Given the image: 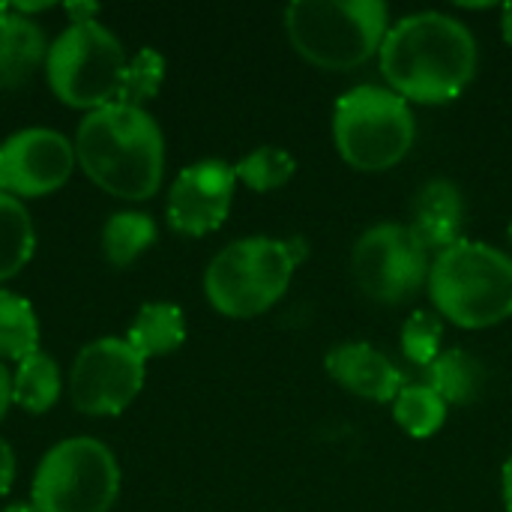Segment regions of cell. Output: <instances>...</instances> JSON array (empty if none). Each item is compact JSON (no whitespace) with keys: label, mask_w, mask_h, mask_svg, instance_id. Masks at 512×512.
<instances>
[{"label":"cell","mask_w":512,"mask_h":512,"mask_svg":"<svg viewBox=\"0 0 512 512\" xmlns=\"http://www.w3.org/2000/svg\"><path fill=\"white\" fill-rule=\"evenodd\" d=\"M39 351V318L30 300L0 288V360H24Z\"/></svg>","instance_id":"cell-20"},{"label":"cell","mask_w":512,"mask_h":512,"mask_svg":"<svg viewBox=\"0 0 512 512\" xmlns=\"http://www.w3.org/2000/svg\"><path fill=\"white\" fill-rule=\"evenodd\" d=\"M393 417L411 438H432L447 420V402L432 387L414 384L396 396Z\"/></svg>","instance_id":"cell-22"},{"label":"cell","mask_w":512,"mask_h":512,"mask_svg":"<svg viewBox=\"0 0 512 512\" xmlns=\"http://www.w3.org/2000/svg\"><path fill=\"white\" fill-rule=\"evenodd\" d=\"M75 144L45 126L12 132L0 144V192L24 201L63 189L75 171Z\"/></svg>","instance_id":"cell-11"},{"label":"cell","mask_w":512,"mask_h":512,"mask_svg":"<svg viewBox=\"0 0 512 512\" xmlns=\"http://www.w3.org/2000/svg\"><path fill=\"white\" fill-rule=\"evenodd\" d=\"M504 504H507V512H512V456L504 465Z\"/></svg>","instance_id":"cell-28"},{"label":"cell","mask_w":512,"mask_h":512,"mask_svg":"<svg viewBox=\"0 0 512 512\" xmlns=\"http://www.w3.org/2000/svg\"><path fill=\"white\" fill-rule=\"evenodd\" d=\"M33 249L36 231L27 207L18 198L0 192V282L18 276L30 264Z\"/></svg>","instance_id":"cell-19"},{"label":"cell","mask_w":512,"mask_h":512,"mask_svg":"<svg viewBox=\"0 0 512 512\" xmlns=\"http://www.w3.org/2000/svg\"><path fill=\"white\" fill-rule=\"evenodd\" d=\"M12 483H15V453H12V447L0 438V498L9 495Z\"/></svg>","instance_id":"cell-26"},{"label":"cell","mask_w":512,"mask_h":512,"mask_svg":"<svg viewBox=\"0 0 512 512\" xmlns=\"http://www.w3.org/2000/svg\"><path fill=\"white\" fill-rule=\"evenodd\" d=\"M414 135V114L393 90L363 84L336 102V150L357 171H387L399 165L408 156Z\"/></svg>","instance_id":"cell-7"},{"label":"cell","mask_w":512,"mask_h":512,"mask_svg":"<svg viewBox=\"0 0 512 512\" xmlns=\"http://www.w3.org/2000/svg\"><path fill=\"white\" fill-rule=\"evenodd\" d=\"M297 171V162L288 150L264 144L258 150H252L249 156H243L234 165V174L240 183H246L255 192H273L279 186H285Z\"/></svg>","instance_id":"cell-23"},{"label":"cell","mask_w":512,"mask_h":512,"mask_svg":"<svg viewBox=\"0 0 512 512\" xmlns=\"http://www.w3.org/2000/svg\"><path fill=\"white\" fill-rule=\"evenodd\" d=\"M429 294L435 309L459 327L483 330L512 315V258L462 240L432 261Z\"/></svg>","instance_id":"cell-4"},{"label":"cell","mask_w":512,"mask_h":512,"mask_svg":"<svg viewBox=\"0 0 512 512\" xmlns=\"http://www.w3.org/2000/svg\"><path fill=\"white\" fill-rule=\"evenodd\" d=\"M162 81H165V57L156 48H141L126 63V75H123V87H120L117 102L144 108V102L159 93Z\"/></svg>","instance_id":"cell-24"},{"label":"cell","mask_w":512,"mask_h":512,"mask_svg":"<svg viewBox=\"0 0 512 512\" xmlns=\"http://www.w3.org/2000/svg\"><path fill=\"white\" fill-rule=\"evenodd\" d=\"M0 512H36L33 504H6Z\"/></svg>","instance_id":"cell-30"},{"label":"cell","mask_w":512,"mask_h":512,"mask_svg":"<svg viewBox=\"0 0 512 512\" xmlns=\"http://www.w3.org/2000/svg\"><path fill=\"white\" fill-rule=\"evenodd\" d=\"M126 342L144 357H162L177 351L186 342V321L183 309L174 303H144L126 333Z\"/></svg>","instance_id":"cell-16"},{"label":"cell","mask_w":512,"mask_h":512,"mask_svg":"<svg viewBox=\"0 0 512 512\" xmlns=\"http://www.w3.org/2000/svg\"><path fill=\"white\" fill-rule=\"evenodd\" d=\"M120 495V465L96 438H66L54 444L30 486L36 512H108Z\"/></svg>","instance_id":"cell-8"},{"label":"cell","mask_w":512,"mask_h":512,"mask_svg":"<svg viewBox=\"0 0 512 512\" xmlns=\"http://www.w3.org/2000/svg\"><path fill=\"white\" fill-rule=\"evenodd\" d=\"M147 360L117 336L84 345L69 372V399L87 417H114L141 393Z\"/></svg>","instance_id":"cell-10"},{"label":"cell","mask_w":512,"mask_h":512,"mask_svg":"<svg viewBox=\"0 0 512 512\" xmlns=\"http://www.w3.org/2000/svg\"><path fill=\"white\" fill-rule=\"evenodd\" d=\"M510 243H512V225H510Z\"/></svg>","instance_id":"cell-31"},{"label":"cell","mask_w":512,"mask_h":512,"mask_svg":"<svg viewBox=\"0 0 512 512\" xmlns=\"http://www.w3.org/2000/svg\"><path fill=\"white\" fill-rule=\"evenodd\" d=\"M327 375L345 387L348 393L372 402H396V396L405 390L402 372L372 345L366 342H351L339 345L327 354L324 360Z\"/></svg>","instance_id":"cell-13"},{"label":"cell","mask_w":512,"mask_h":512,"mask_svg":"<svg viewBox=\"0 0 512 512\" xmlns=\"http://www.w3.org/2000/svg\"><path fill=\"white\" fill-rule=\"evenodd\" d=\"M444 324L435 312H414L402 327V354L414 363L429 369L441 357Z\"/></svg>","instance_id":"cell-25"},{"label":"cell","mask_w":512,"mask_h":512,"mask_svg":"<svg viewBox=\"0 0 512 512\" xmlns=\"http://www.w3.org/2000/svg\"><path fill=\"white\" fill-rule=\"evenodd\" d=\"M306 252L303 237L237 240L210 261L204 273V294L225 318H255L282 300Z\"/></svg>","instance_id":"cell-3"},{"label":"cell","mask_w":512,"mask_h":512,"mask_svg":"<svg viewBox=\"0 0 512 512\" xmlns=\"http://www.w3.org/2000/svg\"><path fill=\"white\" fill-rule=\"evenodd\" d=\"M45 57L48 39L42 27L15 6H0V90L24 87Z\"/></svg>","instance_id":"cell-15"},{"label":"cell","mask_w":512,"mask_h":512,"mask_svg":"<svg viewBox=\"0 0 512 512\" xmlns=\"http://www.w3.org/2000/svg\"><path fill=\"white\" fill-rule=\"evenodd\" d=\"M63 390L60 366L51 354L36 351L24 357L12 375V405L27 414H45L57 405Z\"/></svg>","instance_id":"cell-17"},{"label":"cell","mask_w":512,"mask_h":512,"mask_svg":"<svg viewBox=\"0 0 512 512\" xmlns=\"http://www.w3.org/2000/svg\"><path fill=\"white\" fill-rule=\"evenodd\" d=\"M414 237L432 252H444L456 243H462V228H465V201L456 183L450 180H429L411 210V225Z\"/></svg>","instance_id":"cell-14"},{"label":"cell","mask_w":512,"mask_h":512,"mask_svg":"<svg viewBox=\"0 0 512 512\" xmlns=\"http://www.w3.org/2000/svg\"><path fill=\"white\" fill-rule=\"evenodd\" d=\"M237 174L222 159H201L177 174L168 192V225L183 237L216 231L231 210Z\"/></svg>","instance_id":"cell-12"},{"label":"cell","mask_w":512,"mask_h":512,"mask_svg":"<svg viewBox=\"0 0 512 512\" xmlns=\"http://www.w3.org/2000/svg\"><path fill=\"white\" fill-rule=\"evenodd\" d=\"M351 270L366 297L378 303H402L429 279L432 261L429 249L408 225H375L357 240Z\"/></svg>","instance_id":"cell-9"},{"label":"cell","mask_w":512,"mask_h":512,"mask_svg":"<svg viewBox=\"0 0 512 512\" xmlns=\"http://www.w3.org/2000/svg\"><path fill=\"white\" fill-rule=\"evenodd\" d=\"M381 72L405 102H450L477 72V42L456 18L417 12L387 30L381 42Z\"/></svg>","instance_id":"cell-1"},{"label":"cell","mask_w":512,"mask_h":512,"mask_svg":"<svg viewBox=\"0 0 512 512\" xmlns=\"http://www.w3.org/2000/svg\"><path fill=\"white\" fill-rule=\"evenodd\" d=\"M126 63L120 39L96 18H84L69 21L48 45L45 78L63 105L90 114L120 99Z\"/></svg>","instance_id":"cell-6"},{"label":"cell","mask_w":512,"mask_h":512,"mask_svg":"<svg viewBox=\"0 0 512 512\" xmlns=\"http://www.w3.org/2000/svg\"><path fill=\"white\" fill-rule=\"evenodd\" d=\"M426 387H432L447 405H468L480 390V366L462 348L441 351V357L426 369Z\"/></svg>","instance_id":"cell-21"},{"label":"cell","mask_w":512,"mask_h":512,"mask_svg":"<svg viewBox=\"0 0 512 512\" xmlns=\"http://www.w3.org/2000/svg\"><path fill=\"white\" fill-rule=\"evenodd\" d=\"M501 30H504L507 45L512 48V3H507V6H504V12H501Z\"/></svg>","instance_id":"cell-29"},{"label":"cell","mask_w":512,"mask_h":512,"mask_svg":"<svg viewBox=\"0 0 512 512\" xmlns=\"http://www.w3.org/2000/svg\"><path fill=\"white\" fill-rule=\"evenodd\" d=\"M75 159L87 180L123 201H147L165 174V135L147 108L105 105L75 132Z\"/></svg>","instance_id":"cell-2"},{"label":"cell","mask_w":512,"mask_h":512,"mask_svg":"<svg viewBox=\"0 0 512 512\" xmlns=\"http://www.w3.org/2000/svg\"><path fill=\"white\" fill-rule=\"evenodd\" d=\"M156 243V222L147 213L120 210L102 225V255L111 267L135 264Z\"/></svg>","instance_id":"cell-18"},{"label":"cell","mask_w":512,"mask_h":512,"mask_svg":"<svg viewBox=\"0 0 512 512\" xmlns=\"http://www.w3.org/2000/svg\"><path fill=\"white\" fill-rule=\"evenodd\" d=\"M9 405H12V375H9L6 363L0 360V420L6 417Z\"/></svg>","instance_id":"cell-27"},{"label":"cell","mask_w":512,"mask_h":512,"mask_svg":"<svg viewBox=\"0 0 512 512\" xmlns=\"http://www.w3.org/2000/svg\"><path fill=\"white\" fill-rule=\"evenodd\" d=\"M285 30L300 57L348 72L381 51L387 6L381 0H294L285 9Z\"/></svg>","instance_id":"cell-5"}]
</instances>
